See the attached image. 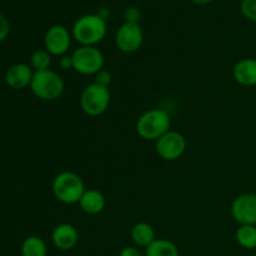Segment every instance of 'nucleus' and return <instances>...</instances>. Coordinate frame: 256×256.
<instances>
[{
  "instance_id": "8",
  "label": "nucleus",
  "mask_w": 256,
  "mask_h": 256,
  "mask_svg": "<svg viewBox=\"0 0 256 256\" xmlns=\"http://www.w3.org/2000/svg\"><path fill=\"white\" fill-rule=\"evenodd\" d=\"M155 142H156L155 144L156 154L166 162L178 160L182 156L186 149V140L184 135L175 130H169Z\"/></svg>"
},
{
  "instance_id": "18",
  "label": "nucleus",
  "mask_w": 256,
  "mask_h": 256,
  "mask_svg": "<svg viewBox=\"0 0 256 256\" xmlns=\"http://www.w3.org/2000/svg\"><path fill=\"white\" fill-rule=\"evenodd\" d=\"M235 240L242 248L246 250L256 249V226L240 225L235 232Z\"/></svg>"
},
{
  "instance_id": "6",
  "label": "nucleus",
  "mask_w": 256,
  "mask_h": 256,
  "mask_svg": "<svg viewBox=\"0 0 256 256\" xmlns=\"http://www.w3.org/2000/svg\"><path fill=\"white\" fill-rule=\"evenodd\" d=\"M72 70L82 75H95L104 69L105 58L96 46L80 45L72 52Z\"/></svg>"
},
{
  "instance_id": "7",
  "label": "nucleus",
  "mask_w": 256,
  "mask_h": 256,
  "mask_svg": "<svg viewBox=\"0 0 256 256\" xmlns=\"http://www.w3.org/2000/svg\"><path fill=\"white\" fill-rule=\"evenodd\" d=\"M144 42V32L139 22H125L116 30L115 44L118 49L126 54L136 52Z\"/></svg>"
},
{
  "instance_id": "11",
  "label": "nucleus",
  "mask_w": 256,
  "mask_h": 256,
  "mask_svg": "<svg viewBox=\"0 0 256 256\" xmlns=\"http://www.w3.org/2000/svg\"><path fill=\"white\" fill-rule=\"evenodd\" d=\"M32 76H34V70L30 65L24 64V62H16L8 68L6 72H5V82L10 89L22 90L30 86Z\"/></svg>"
},
{
  "instance_id": "4",
  "label": "nucleus",
  "mask_w": 256,
  "mask_h": 256,
  "mask_svg": "<svg viewBox=\"0 0 256 256\" xmlns=\"http://www.w3.org/2000/svg\"><path fill=\"white\" fill-rule=\"evenodd\" d=\"M52 194L62 204H79L85 189L82 178L72 172H62L52 180Z\"/></svg>"
},
{
  "instance_id": "1",
  "label": "nucleus",
  "mask_w": 256,
  "mask_h": 256,
  "mask_svg": "<svg viewBox=\"0 0 256 256\" xmlns=\"http://www.w3.org/2000/svg\"><path fill=\"white\" fill-rule=\"evenodd\" d=\"M106 22L99 14H85L75 20L72 28V39L84 46H95L105 38Z\"/></svg>"
},
{
  "instance_id": "17",
  "label": "nucleus",
  "mask_w": 256,
  "mask_h": 256,
  "mask_svg": "<svg viewBox=\"0 0 256 256\" xmlns=\"http://www.w3.org/2000/svg\"><path fill=\"white\" fill-rule=\"evenodd\" d=\"M22 256H48L46 242L39 236H28L20 248Z\"/></svg>"
},
{
  "instance_id": "19",
  "label": "nucleus",
  "mask_w": 256,
  "mask_h": 256,
  "mask_svg": "<svg viewBox=\"0 0 256 256\" xmlns=\"http://www.w3.org/2000/svg\"><path fill=\"white\" fill-rule=\"evenodd\" d=\"M52 55L45 49H38L30 56V66L34 72H42V70L50 69L52 65Z\"/></svg>"
},
{
  "instance_id": "3",
  "label": "nucleus",
  "mask_w": 256,
  "mask_h": 256,
  "mask_svg": "<svg viewBox=\"0 0 256 256\" xmlns=\"http://www.w3.org/2000/svg\"><path fill=\"white\" fill-rule=\"evenodd\" d=\"M30 90L32 94L44 102H55L65 92V82L59 72L52 69L34 72Z\"/></svg>"
},
{
  "instance_id": "16",
  "label": "nucleus",
  "mask_w": 256,
  "mask_h": 256,
  "mask_svg": "<svg viewBox=\"0 0 256 256\" xmlns=\"http://www.w3.org/2000/svg\"><path fill=\"white\" fill-rule=\"evenodd\" d=\"M145 256H180L179 248L168 239H155L145 249Z\"/></svg>"
},
{
  "instance_id": "5",
  "label": "nucleus",
  "mask_w": 256,
  "mask_h": 256,
  "mask_svg": "<svg viewBox=\"0 0 256 256\" xmlns=\"http://www.w3.org/2000/svg\"><path fill=\"white\" fill-rule=\"evenodd\" d=\"M112 100L109 88L92 82L82 90L80 96V106L89 116H100L108 110Z\"/></svg>"
},
{
  "instance_id": "23",
  "label": "nucleus",
  "mask_w": 256,
  "mask_h": 256,
  "mask_svg": "<svg viewBox=\"0 0 256 256\" xmlns=\"http://www.w3.org/2000/svg\"><path fill=\"white\" fill-rule=\"evenodd\" d=\"M119 256H142V252H140V249L138 246H132V245H129V246H125L120 250Z\"/></svg>"
},
{
  "instance_id": "24",
  "label": "nucleus",
  "mask_w": 256,
  "mask_h": 256,
  "mask_svg": "<svg viewBox=\"0 0 256 256\" xmlns=\"http://www.w3.org/2000/svg\"><path fill=\"white\" fill-rule=\"evenodd\" d=\"M140 16L139 10L135 9V8H129L126 10V14H125V18H126V22H138V19Z\"/></svg>"
},
{
  "instance_id": "9",
  "label": "nucleus",
  "mask_w": 256,
  "mask_h": 256,
  "mask_svg": "<svg viewBox=\"0 0 256 256\" xmlns=\"http://www.w3.org/2000/svg\"><path fill=\"white\" fill-rule=\"evenodd\" d=\"M72 35L64 25H52L45 32L44 49L52 56H64L70 49Z\"/></svg>"
},
{
  "instance_id": "15",
  "label": "nucleus",
  "mask_w": 256,
  "mask_h": 256,
  "mask_svg": "<svg viewBox=\"0 0 256 256\" xmlns=\"http://www.w3.org/2000/svg\"><path fill=\"white\" fill-rule=\"evenodd\" d=\"M130 236H132V242H134L135 246L144 248V249H146V248L156 239V238H155L154 228L145 222H136V224L132 228Z\"/></svg>"
},
{
  "instance_id": "22",
  "label": "nucleus",
  "mask_w": 256,
  "mask_h": 256,
  "mask_svg": "<svg viewBox=\"0 0 256 256\" xmlns=\"http://www.w3.org/2000/svg\"><path fill=\"white\" fill-rule=\"evenodd\" d=\"M10 32V22L5 15L0 12V42H4Z\"/></svg>"
},
{
  "instance_id": "25",
  "label": "nucleus",
  "mask_w": 256,
  "mask_h": 256,
  "mask_svg": "<svg viewBox=\"0 0 256 256\" xmlns=\"http://www.w3.org/2000/svg\"><path fill=\"white\" fill-rule=\"evenodd\" d=\"M60 68L62 70H69L72 69V56H68V55H64V56L60 58Z\"/></svg>"
},
{
  "instance_id": "20",
  "label": "nucleus",
  "mask_w": 256,
  "mask_h": 256,
  "mask_svg": "<svg viewBox=\"0 0 256 256\" xmlns=\"http://www.w3.org/2000/svg\"><path fill=\"white\" fill-rule=\"evenodd\" d=\"M240 10L248 20L256 22V0H242Z\"/></svg>"
},
{
  "instance_id": "14",
  "label": "nucleus",
  "mask_w": 256,
  "mask_h": 256,
  "mask_svg": "<svg viewBox=\"0 0 256 256\" xmlns=\"http://www.w3.org/2000/svg\"><path fill=\"white\" fill-rule=\"evenodd\" d=\"M105 196L102 192L96 189H86L82 194V199L79 202V206L85 214L88 215H96L104 210Z\"/></svg>"
},
{
  "instance_id": "21",
  "label": "nucleus",
  "mask_w": 256,
  "mask_h": 256,
  "mask_svg": "<svg viewBox=\"0 0 256 256\" xmlns=\"http://www.w3.org/2000/svg\"><path fill=\"white\" fill-rule=\"evenodd\" d=\"M96 84L102 85V86L109 88L110 82H112V74L108 70H100L98 74H95V82Z\"/></svg>"
},
{
  "instance_id": "10",
  "label": "nucleus",
  "mask_w": 256,
  "mask_h": 256,
  "mask_svg": "<svg viewBox=\"0 0 256 256\" xmlns=\"http://www.w3.org/2000/svg\"><path fill=\"white\" fill-rule=\"evenodd\" d=\"M230 212L238 224L256 226V194L245 192L235 198Z\"/></svg>"
},
{
  "instance_id": "2",
  "label": "nucleus",
  "mask_w": 256,
  "mask_h": 256,
  "mask_svg": "<svg viewBox=\"0 0 256 256\" xmlns=\"http://www.w3.org/2000/svg\"><path fill=\"white\" fill-rule=\"evenodd\" d=\"M170 126H172V119L169 112L164 109L154 108L140 115L135 129L142 139L156 142L169 132Z\"/></svg>"
},
{
  "instance_id": "26",
  "label": "nucleus",
  "mask_w": 256,
  "mask_h": 256,
  "mask_svg": "<svg viewBox=\"0 0 256 256\" xmlns=\"http://www.w3.org/2000/svg\"><path fill=\"white\" fill-rule=\"evenodd\" d=\"M190 2L195 5H208L214 2V0H190Z\"/></svg>"
},
{
  "instance_id": "13",
  "label": "nucleus",
  "mask_w": 256,
  "mask_h": 256,
  "mask_svg": "<svg viewBox=\"0 0 256 256\" xmlns=\"http://www.w3.org/2000/svg\"><path fill=\"white\" fill-rule=\"evenodd\" d=\"M232 76L242 86H256V59L245 58L239 60L232 69Z\"/></svg>"
},
{
  "instance_id": "12",
  "label": "nucleus",
  "mask_w": 256,
  "mask_h": 256,
  "mask_svg": "<svg viewBox=\"0 0 256 256\" xmlns=\"http://www.w3.org/2000/svg\"><path fill=\"white\" fill-rule=\"evenodd\" d=\"M52 242L56 249L62 252H69L74 249L79 242V232L76 228L72 226V224H62L56 225L52 232Z\"/></svg>"
}]
</instances>
